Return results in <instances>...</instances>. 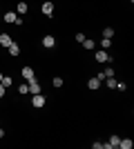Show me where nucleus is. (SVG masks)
Returning <instances> with one entry per match:
<instances>
[{
    "label": "nucleus",
    "mask_w": 134,
    "mask_h": 149,
    "mask_svg": "<svg viewBox=\"0 0 134 149\" xmlns=\"http://www.w3.org/2000/svg\"><path fill=\"white\" fill-rule=\"evenodd\" d=\"M27 87H29V93H40V85H38V80L36 78H32V80H27Z\"/></svg>",
    "instance_id": "f257e3e1"
},
{
    "label": "nucleus",
    "mask_w": 134,
    "mask_h": 149,
    "mask_svg": "<svg viewBox=\"0 0 134 149\" xmlns=\"http://www.w3.org/2000/svg\"><path fill=\"white\" fill-rule=\"evenodd\" d=\"M43 105H45V96H43V93H34V98H32V107H38V109H40Z\"/></svg>",
    "instance_id": "f03ea898"
},
{
    "label": "nucleus",
    "mask_w": 134,
    "mask_h": 149,
    "mask_svg": "<svg viewBox=\"0 0 134 149\" xmlns=\"http://www.w3.org/2000/svg\"><path fill=\"white\" fill-rule=\"evenodd\" d=\"M96 62H107L109 60V54H107V49H101V51H96Z\"/></svg>",
    "instance_id": "7ed1b4c3"
},
{
    "label": "nucleus",
    "mask_w": 134,
    "mask_h": 149,
    "mask_svg": "<svg viewBox=\"0 0 134 149\" xmlns=\"http://www.w3.org/2000/svg\"><path fill=\"white\" fill-rule=\"evenodd\" d=\"M54 45H56V38H54V36H45L43 38V47H45V49H51Z\"/></svg>",
    "instance_id": "20e7f679"
},
{
    "label": "nucleus",
    "mask_w": 134,
    "mask_h": 149,
    "mask_svg": "<svg viewBox=\"0 0 134 149\" xmlns=\"http://www.w3.org/2000/svg\"><path fill=\"white\" fill-rule=\"evenodd\" d=\"M40 9H43L45 16H51V13H54V2H49V0H47V2H43V7H40Z\"/></svg>",
    "instance_id": "39448f33"
},
{
    "label": "nucleus",
    "mask_w": 134,
    "mask_h": 149,
    "mask_svg": "<svg viewBox=\"0 0 134 149\" xmlns=\"http://www.w3.org/2000/svg\"><path fill=\"white\" fill-rule=\"evenodd\" d=\"M119 140H121L119 136H112V138H109V143H103V147H105V149H114V147H119Z\"/></svg>",
    "instance_id": "423d86ee"
},
{
    "label": "nucleus",
    "mask_w": 134,
    "mask_h": 149,
    "mask_svg": "<svg viewBox=\"0 0 134 149\" xmlns=\"http://www.w3.org/2000/svg\"><path fill=\"white\" fill-rule=\"evenodd\" d=\"M11 42H13V40H11L9 33H0V45H2V47H9Z\"/></svg>",
    "instance_id": "0eeeda50"
},
{
    "label": "nucleus",
    "mask_w": 134,
    "mask_h": 149,
    "mask_svg": "<svg viewBox=\"0 0 134 149\" xmlns=\"http://www.w3.org/2000/svg\"><path fill=\"white\" fill-rule=\"evenodd\" d=\"M22 78H25V80L36 78V76H34V69H32V67H22Z\"/></svg>",
    "instance_id": "6e6552de"
},
{
    "label": "nucleus",
    "mask_w": 134,
    "mask_h": 149,
    "mask_svg": "<svg viewBox=\"0 0 134 149\" xmlns=\"http://www.w3.org/2000/svg\"><path fill=\"white\" fill-rule=\"evenodd\" d=\"M16 20H18V13L16 11H7L5 13V22H16Z\"/></svg>",
    "instance_id": "1a4fd4ad"
},
{
    "label": "nucleus",
    "mask_w": 134,
    "mask_h": 149,
    "mask_svg": "<svg viewBox=\"0 0 134 149\" xmlns=\"http://www.w3.org/2000/svg\"><path fill=\"white\" fill-rule=\"evenodd\" d=\"M7 49H9V56H18V54H20V47H18L16 42H11Z\"/></svg>",
    "instance_id": "9d476101"
},
{
    "label": "nucleus",
    "mask_w": 134,
    "mask_h": 149,
    "mask_svg": "<svg viewBox=\"0 0 134 149\" xmlns=\"http://www.w3.org/2000/svg\"><path fill=\"white\" fill-rule=\"evenodd\" d=\"M27 9H29V7H27V2H18V7H16V11H18L20 16H25Z\"/></svg>",
    "instance_id": "9b49d317"
},
{
    "label": "nucleus",
    "mask_w": 134,
    "mask_h": 149,
    "mask_svg": "<svg viewBox=\"0 0 134 149\" xmlns=\"http://www.w3.org/2000/svg\"><path fill=\"white\" fill-rule=\"evenodd\" d=\"M119 147H121V149H132V140H130V138H125V140H119Z\"/></svg>",
    "instance_id": "f8f14e48"
},
{
    "label": "nucleus",
    "mask_w": 134,
    "mask_h": 149,
    "mask_svg": "<svg viewBox=\"0 0 134 149\" xmlns=\"http://www.w3.org/2000/svg\"><path fill=\"white\" fill-rule=\"evenodd\" d=\"M87 87L89 89H98V87H101V80H98V78H92V80L87 82Z\"/></svg>",
    "instance_id": "ddd939ff"
},
{
    "label": "nucleus",
    "mask_w": 134,
    "mask_h": 149,
    "mask_svg": "<svg viewBox=\"0 0 134 149\" xmlns=\"http://www.w3.org/2000/svg\"><path fill=\"white\" fill-rule=\"evenodd\" d=\"M114 36V29H112V27H105V29H103V38H112Z\"/></svg>",
    "instance_id": "4468645a"
},
{
    "label": "nucleus",
    "mask_w": 134,
    "mask_h": 149,
    "mask_svg": "<svg viewBox=\"0 0 134 149\" xmlns=\"http://www.w3.org/2000/svg\"><path fill=\"white\" fill-rule=\"evenodd\" d=\"M109 45H112V38H103V40H101V47H103V49H109Z\"/></svg>",
    "instance_id": "2eb2a0df"
},
{
    "label": "nucleus",
    "mask_w": 134,
    "mask_h": 149,
    "mask_svg": "<svg viewBox=\"0 0 134 149\" xmlns=\"http://www.w3.org/2000/svg\"><path fill=\"white\" fill-rule=\"evenodd\" d=\"M81 45H83L85 49H94V40H87V38H85V40H83Z\"/></svg>",
    "instance_id": "dca6fc26"
},
{
    "label": "nucleus",
    "mask_w": 134,
    "mask_h": 149,
    "mask_svg": "<svg viewBox=\"0 0 134 149\" xmlns=\"http://www.w3.org/2000/svg\"><path fill=\"white\" fill-rule=\"evenodd\" d=\"M11 82H13V80L9 78V76H2V85H5V89H7V87H11Z\"/></svg>",
    "instance_id": "f3484780"
},
{
    "label": "nucleus",
    "mask_w": 134,
    "mask_h": 149,
    "mask_svg": "<svg viewBox=\"0 0 134 149\" xmlns=\"http://www.w3.org/2000/svg\"><path fill=\"white\" fill-rule=\"evenodd\" d=\"M107 87H109V89H116V80H114V76H109V78H107Z\"/></svg>",
    "instance_id": "a211bd4d"
},
{
    "label": "nucleus",
    "mask_w": 134,
    "mask_h": 149,
    "mask_svg": "<svg viewBox=\"0 0 134 149\" xmlns=\"http://www.w3.org/2000/svg\"><path fill=\"white\" fill-rule=\"evenodd\" d=\"M18 91L22 93V96H25V93H29V87H27V82H22V85H20V87H18Z\"/></svg>",
    "instance_id": "6ab92c4d"
},
{
    "label": "nucleus",
    "mask_w": 134,
    "mask_h": 149,
    "mask_svg": "<svg viewBox=\"0 0 134 149\" xmlns=\"http://www.w3.org/2000/svg\"><path fill=\"white\" fill-rule=\"evenodd\" d=\"M54 87H63V78H54Z\"/></svg>",
    "instance_id": "aec40b11"
},
{
    "label": "nucleus",
    "mask_w": 134,
    "mask_h": 149,
    "mask_svg": "<svg viewBox=\"0 0 134 149\" xmlns=\"http://www.w3.org/2000/svg\"><path fill=\"white\" fill-rule=\"evenodd\" d=\"M116 89H119V91H125L128 87H125V82H116Z\"/></svg>",
    "instance_id": "412c9836"
},
{
    "label": "nucleus",
    "mask_w": 134,
    "mask_h": 149,
    "mask_svg": "<svg viewBox=\"0 0 134 149\" xmlns=\"http://www.w3.org/2000/svg\"><path fill=\"white\" fill-rule=\"evenodd\" d=\"M85 40V33H76V42H83Z\"/></svg>",
    "instance_id": "4be33fe9"
},
{
    "label": "nucleus",
    "mask_w": 134,
    "mask_h": 149,
    "mask_svg": "<svg viewBox=\"0 0 134 149\" xmlns=\"http://www.w3.org/2000/svg\"><path fill=\"white\" fill-rule=\"evenodd\" d=\"M2 96H5V85L0 82V98H2Z\"/></svg>",
    "instance_id": "5701e85b"
},
{
    "label": "nucleus",
    "mask_w": 134,
    "mask_h": 149,
    "mask_svg": "<svg viewBox=\"0 0 134 149\" xmlns=\"http://www.w3.org/2000/svg\"><path fill=\"white\" fill-rule=\"evenodd\" d=\"M0 138H5V129L2 127H0Z\"/></svg>",
    "instance_id": "b1692460"
},
{
    "label": "nucleus",
    "mask_w": 134,
    "mask_h": 149,
    "mask_svg": "<svg viewBox=\"0 0 134 149\" xmlns=\"http://www.w3.org/2000/svg\"><path fill=\"white\" fill-rule=\"evenodd\" d=\"M0 82H2V74H0Z\"/></svg>",
    "instance_id": "393cba45"
}]
</instances>
